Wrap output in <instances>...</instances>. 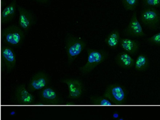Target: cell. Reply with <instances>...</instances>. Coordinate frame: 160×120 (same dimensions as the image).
Masks as SVG:
<instances>
[{
    "label": "cell",
    "instance_id": "15",
    "mask_svg": "<svg viewBox=\"0 0 160 120\" xmlns=\"http://www.w3.org/2000/svg\"><path fill=\"white\" fill-rule=\"evenodd\" d=\"M16 1L13 0L2 10V23L5 24L13 19L16 11Z\"/></svg>",
    "mask_w": 160,
    "mask_h": 120
},
{
    "label": "cell",
    "instance_id": "5",
    "mask_svg": "<svg viewBox=\"0 0 160 120\" xmlns=\"http://www.w3.org/2000/svg\"><path fill=\"white\" fill-rule=\"evenodd\" d=\"M104 96L108 98L113 104L122 105L126 99V92L125 89L121 85L113 84L107 88Z\"/></svg>",
    "mask_w": 160,
    "mask_h": 120
},
{
    "label": "cell",
    "instance_id": "10",
    "mask_svg": "<svg viewBox=\"0 0 160 120\" xmlns=\"http://www.w3.org/2000/svg\"><path fill=\"white\" fill-rule=\"evenodd\" d=\"M2 56L7 71L14 68L16 63V57L14 51L10 46L5 45L2 48Z\"/></svg>",
    "mask_w": 160,
    "mask_h": 120
},
{
    "label": "cell",
    "instance_id": "16",
    "mask_svg": "<svg viewBox=\"0 0 160 120\" xmlns=\"http://www.w3.org/2000/svg\"><path fill=\"white\" fill-rule=\"evenodd\" d=\"M120 32L118 29L111 31L106 38L104 42L109 48L116 49L119 45L120 41Z\"/></svg>",
    "mask_w": 160,
    "mask_h": 120
},
{
    "label": "cell",
    "instance_id": "14",
    "mask_svg": "<svg viewBox=\"0 0 160 120\" xmlns=\"http://www.w3.org/2000/svg\"><path fill=\"white\" fill-rule=\"evenodd\" d=\"M116 62L118 66L123 69H130L135 65V60L125 52L118 53L116 56Z\"/></svg>",
    "mask_w": 160,
    "mask_h": 120
},
{
    "label": "cell",
    "instance_id": "20",
    "mask_svg": "<svg viewBox=\"0 0 160 120\" xmlns=\"http://www.w3.org/2000/svg\"><path fill=\"white\" fill-rule=\"evenodd\" d=\"M146 41L150 45L160 47V32L148 38Z\"/></svg>",
    "mask_w": 160,
    "mask_h": 120
},
{
    "label": "cell",
    "instance_id": "21",
    "mask_svg": "<svg viewBox=\"0 0 160 120\" xmlns=\"http://www.w3.org/2000/svg\"><path fill=\"white\" fill-rule=\"evenodd\" d=\"M142 3L145 7H160V0H142Z\"/></svg>",
    "mask_w": 160,
    "mask_h": 120
},
{
    "label": "cell",
    "instance_id": "1",
    "mask_svg": "<svg viewBox=\"0 0 160 120\" xmlns=\"http://www.w3.org/2000/svg\"><path fill=\"white\" fill-rule=\"evenodd\" d=\"M86 47V42L81 38L67 35L65 39V50L69 64L72 63Z\"/></svg>",
    "mask_w": 160,
    "mask_h": 120
},
{
    "label": "cell",
    "instance_id": "11",
    "mask_svg": "<svg viewBox=\"0 0 160 120\" xmlns=\"http://www.w3.org/2000/svg\"><path fill=\"white\" fill-rule=\"evenodd\" d=\"M17 100L20 104L28 105L32 104L34 101V97L30 92L26 89L24 84H21L17 88L15 92Z\"/></svg>",
    "mask_w": 160,
    "mask_h": 120
},
{
    "label": "cell",
    "instance_id": "6",
    "mask_svg": "<svg viewBox=\"0 0 160 120\" xmlns=\"http://www.w3.org/2000/svg\"><path fill=\"white\" fill-rule=\"evenodd\" d=\"M123 33L124 35L134 38L144 37L147 35L138 19L136 12L133 13L128 25L123 31Z\"/></svg>",
    "mask_w": 160,
    "mask_h": 120
},
{
    "label": "cell",
    "instance_id": "12",
    "mask_svg": "<svg viewBox=\"0 0 160 120\" xmlns=\"http://www.w3.org/2000/svg\"><path fill=\"white\" fill-rule=\"evenodd\" d=\"M68 85L69 91V98L77 99L82 93V84L80 80L75 79H68L63 81Z\"/></svg>",
    "mask_w": 160,
    "mask_h": 120
},
{
    "label": "cell",
    "instance_id": "7",
    "mask_svg": "<svg viewBox=\"0 0 160 120\" xmlns=\"http://www.w3.org/2000/svg\"><path fill=\"white\" fill-rule=\"evenodd\" d=\"M48 82L49 78L46 74L42 72H38L31 79L28 90L30 92L42 90L46 87Z\"/></svg>",
    "mask_w": 160,
    "mask_h": 120
},
{
    "label": "cell",
    "instance_id": "4",
    "mask_svg": "<svg viewBox=\"0 0 160 120\" xmlns=\"http://www.w3.org/2000/svg\"><path fill=\"white\" fill-rule=\"evenodd\" d=\"M140 20L150 30H156L160 25V12L154 8L145 7L141 11Z\"/></svg>",
    "mask_w": 160,
    "mask_h": 120
},
{
    "label": "cell",
    "instance_id": "24",
    "mask_svg": "<svg viewBox=\"0 0 160 120\" xmlns=\"http://www.w3.org/2000/svg\"><path fill=\"white\" fill-rule=\"evenodd\" d=\"M119 120H123V119L122 118H120V119H119Z\"/></svg>",
    "mask_w": 160,
    "mask_h": 120
},
{
    "label": "cell",
    "instance_id": "19",
    "mask_svg": "<svg viewBox=\"0 0 160 120\" xmlns=\"http://www.w3.org/2000/svg\"><path fill=\"white\" fill-rule=\"evenodd\" d=\"M124 9L127 11H133L139 4L138 0H121Z\"/></svg>",
    "mask_w": 160,
    "mask_h": 120
},
{
    "label": "cell",
    "instance_id": "2",
    "mask_svg": "<svg viewBox=\"0 0 160 120\" xmlns=\"http://www.w3.org/2000/svg\"><path fill=\"white\" fill-rule=\"evenodd\" d=\"M88 61L84 66L80 68V72L87 74L93 70L97 66L104 62L109 55L108 52L104 50L88 48Z\"/></svg>",
    "mask_w": 160,
    "mask_h": 120
},
{
    "label": "cell",
    "instance_id": "22",
    "mask_svg": "<svg viewBox=\"0 0 160 120\" xmlns=\"http://www.w3.org/2000/svg\"><path fill=\"white\" fill-rule=\"evenodd\" d=\"M35 1H37V2H39L40 3H45L47 2L48 0H35Z\"/></svg>",
    "mask_w": 160,
    "mask_h": 120
},
{
    "label": "cell",
    "instance_id": "13",
    "mask_svg": "<svg viewBox=\"0 0 160 120\" xmlns=\"http://www.w3.org/2000/svg\"><path fill=\"white\" fill-rule=\"evenodd\" d=\"M119 46L125 52L131 55H134L139 50L140 43L138 40L124 38H121Z\"/></svg>",
    "mask_w": 160,
    "mask_h": 120
},
{
    "label": "cell",
    "instance_id": "3",
    "mask_svg": "<svg viewBox=\"0 0 160 120\" xmlns=\"http://www.w3.org/2000/svg\"><path fill=\"white\" fill-rule=\"evenodd\" d=\"M25 33L20 27L16 25L8 26L2 31V41L9 46H18L22 43Z\"/></svg>",
    "mask_w": 160,
    "mask_h": 120
},
{
    "label": "cell",
    "instance_id": "23",
    "mask_svg": "<svg viewBox=\"0 0 160 120\" xmlns=\"http://www.w3.org/2000/svg\"><path fill=\"white\" fill-rule=\"evenodd\" d=\"M113 118H115V119H117V118H118V113H117V112H115V113H113Z\"/></svg>",
    "mask_w": 160,
    "mask_h": 120
},
{
    "label": "cell",
    "instance_id": "17",
    "mask_svg": "<svg viewBox=\"0 0 160 120\" xmlns=\"http://www.w3.org/2000/svg\"><path fill=\"white\" fill-rule=\"evenodd\" d=\"M134 65L136 69L138 71L146 70L149 66V61L148 56L143 53L138 55L135 60Z\"/></svg>",
    "mask_w": 160,
    "mask_h": 120
},
{
    "label": "cell",
    "instance_id": "18",
    "mask_svg": "<svg viewBox=\"0 0 160 120\" xmlns=\"http://www.w3.org/2000/svg\"><path fill=\"white\" fill-rule=\"evenodd\" d=\"M91 104L98 106H108L113 105V103L106 97L104 96H94L90 98Z\"/></svg>",
    "mask_w": 160,
    "mask_h": 120
},
{
    "label": "cell",
    "instance_id": "9",
    "mask_svg": "<svg viewBox=\"0 0 160 120\" xmlns=\"http://www.w3.org/2000/svg\"><path fill=\"white\" fill-rule=\"evenodd\" d=\"M19 19L18 23L20 27L26 32H28L31 28L35 22L33 14L24 8L18 7Z\"/></svg>",
    "mask_w": 160,
    "mask_h": 120
},
{
    "label": "cell",
    "instance_id": "8",
    "mask_svg": "<svg viewBox=\"0 0 160 120\" xmlns=\"http://www.w3.org/2000/svg\"><path fill=\"white\" fill-rule=\"evenodd\" d=\"M42 102L49 105H58L60 98L58 94L55 89L49 87H46L39 93Z\"/></svg>",
    "mask_w": 160,
    "mask_h": 120
}]
</instances>
